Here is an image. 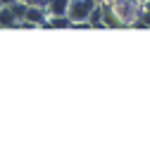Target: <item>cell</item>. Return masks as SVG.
Masks as SVG:
<instances>
[{"label": "cell", "instance_id": "9", "mask_svg": "<svg viewBox=\"0 0 150 143\" xmlns=\"http://www.w3.org/2000/svg\"><path fill=\"white\" fill-rule=\"evenodd\" d=\"M143 7H145V10L150 12V0H145V5H143Z\"/></svg>", "mask_w": 150, "mask_h": 143}, {"label": "cell", "instance_id": "4", "mask_svg": "<svg viewBox=\"0 0 150 143\" xmlns=\"http://www.w3.org/2000/svg\"><path fill=\"white\" fill-rule=\"evenodd\" d=\"M10 26H19V22H17L12 7L3 5V7H0V29H10Z\"/></svg>", "mask_w": 150, "mask_h": 143}, {"label": "cell", "instance_id": "7", "mask_svg": "<svg viewBox=\"0 0 150 143\" xmlns=\"http://www.w3.org/2000/svg\"><path fill=\"white\" fill-rule=\"evenodd\" d=\"M131 26H136V29H150V12H148L145 7H141L138 17L134 19V24H131Z\"/></svg>", "mask_w": 150, "mask_h": 143}, {"label": "cell", "instance_id": "3", "mask_svg": "<svg viewBox=\"0 0 150 143\" xmlns=\"http://www.w3.org/2000/svg\"><path fill=\"white\" fill-rule=\"evenodd\" d=\"M71 26H74V22L67 14H50L45 22V29H71Z\"/></svg>", "mask_w": 150, "mask_h": 143}, {"label": "cell", "instance_id": "8", "mask_svg": "<svg viewBox=\"0 0 150 143\" xmlns=\"http://www.w3.org/2000/svg\"><path fill=\"white\" fill-rule=\"evenodd\" d=\"M29 5H38V7H48V3L50 0H26Z\"/></svg>", "mask_w": 150, "mask_h": 143}, {"label": "cell", "instance_id": "5", "mask_svg": "<svg viewBox=\"0 0 150 143\" xmlns=\"http://www.w3.org/2000/svg\"><path fill=\"white\" fill-rule=\"evenodd\" d=\"M71 0H50L48 3V14H67Z\"/></svg>", "mask_w": 150, "mask_h": 143}, {"label": "cell", "instance_id": "10", "mask_svg": "<svg viewBox=\"0 0 150 143\" xmlns=\"http://www.w3.org/2000/svg\"><path fill=\"white\" fill-rule=\"evenodd\" d=\"M136 3H138V5H145V0H136Z\"/></svg>", "mask_w": 150, "mask_h": 143}, {"label": "cell", "instance_id": "1", "mask_svg": "<svg viewBox=\"0 0 150 143\" xmlns=\"http://www.w3.org/2000/svg\"><path fill=\"white\" fill-rule=\"evenodd\" d=\"M100 5V0H71L69 3V10H67V17L74 22V24H81V22H88L91 12Z\"/></svg>", "mask_w": 150, "mask_h": 143}, {"label": "cell", "instance_id": "6", "mask_svg": "<svg viewBox=\"0 0 150 143\" xmlns=\"http://www.w3.org/2000/svg\"><path fill=\"white\" fill-rule=\"evenodd\" d=\"M88 24H91L93 29H105V17H103V7H100V5L91 12V17H88Z\"/></svg>", "mask_w": 150, "mask_h": 143}, {"label": "cell", "instance_id": "2", "mask_svg": "<svg viewBox=\"0 0 150 143\" xmlns=\"http://www.w3.org/2000/svg\"><path fill=\"white\" fill-rule=\"evenodd\" d=\"M48 7H38V5H29V12H26V19L33 22L36 26H45L48 22Z\"/></svg>", "mask_w": 150, "mask_h": 143}]
</instances>
